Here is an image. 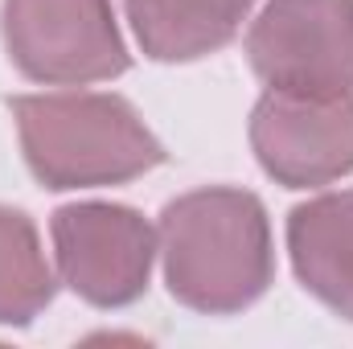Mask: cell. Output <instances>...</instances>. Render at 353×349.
I'll list each match as a JSON object with an SVG mask.
<instances>
[{
  "instance_id": "6da1fadb",
  "label": "cell",
  "mask_w": 353,
  "mask_h": 349,
  "mask_svg": "<svg viewBox=\"0 0 353 349\" xmlns=\"http://www.w3.org/2000/svg\"><path fill=\"white\" fill-rule=\"evenodd\" d=\"M165 279L197 312H239L271 283V230L255 193L197 189L161 214Z\"/></svg>"
},
{
  "instance_id": "277c9868",
  "label": "cell",
  "mask_w": 353,
  "mask_h": 349,
  "mask_svg": "<svg viewBox=\"0 0 353 349\" xmlns=\"http://www.w3.org/2000/svg\"><path fill=\"white\" fill-rule=\"evenodd\" d=\"M4 46L37 83H99L128 70L111 0H4Z\"/></svg>"
},
{
  "instance_id": "8992f818",
  "label": "cell",
  "mask_w": 353,
  "mask_h": 349,
  "mask_svg": "<svg viewBox=\"0 0 353 349\" xmlns=\"http://www.w3.org/2000/svg\"><path fill=\"white\" fill-rule=\"evenodd\" d=\"M251 144L288 189L337 181L353 169V99L271 90L255 107Z\"/></svg>"
},
{
  "instance_id": "9c48e42d",
  "label": "cell",
  "mask_w": 353,
  "mask_h": 349,
  "mask_svg": "<svg viewBox=\"0 0 353 349\" xmlns=\"http://www.w3.org/2000/svg\"><path fill=\"white\" fill-rule=\"evenodd\" d=\"M54 300V271L21 210H0V325H25Z\"/></svg>"
},
{
  "instance_id": "ba28073f",
  "label": "cell",
  "mask_w": 353,
  "mask_h": 349,
  "mask_svg": "<svg viewBox=\"0 0 353 349\" xmlns=\"http://www.w3.org/2000/svg\"><path fill=\"white\" fill-rule=\"evenodd\" d=\"M128 21L157 62H193L230 46L255 0H123Z\"/></svg>"
},
{
  "instance_id": "5b68a950",
  "label": "cell",
  "mask_w": 353,
  "mask_h": 349,
  "mask_svg": "<svg viewBox=\"0 0 353 349\" xmlns=\"http://www.w3.org/2000/svg\"><path fill=\"white\" fill-rule=\"evenodd\" d=\"M62 279L99 308L132 304L148 288L157 230L123 206H66L54 214Z\"/></svg>"
},
{
  "instance_id": "3957f363",
  "label": "cell",
  "mask_w": 353,
  "mask_h": 349,
  "mask_svg": "<svg viewBox=\"0 0 353 349\" xmlns=\"http://www.w3.org/2000/svg\"><path fill=\"white\" fill-rule=\"evenodd\" d=\"M247 54L271 90L353 99V0H267Z\"/></svg>"
},
{
  "instance_id": "52a82bcc",
  "label": "cell",
  "mask_w": 353,
  "mask_h": 349,
  "mask_svg": "<svg viewBox=\"0 0 353 349\" xmlns=\"http://www.w3.org/2000/svg\"><path fill=\"white\" fill-rule=\"evenodd\" d=\"M292 263L312 296L353 321V193H325L288 222Z\"/></svg>"
},
{
  "instance_id": "7a4b0ae2",
  "label": "cell",
  "mask_w": 353,
  "mask_h": 349,
  "mask_svg": "<svg viewBox=\"0 0 353 349\" xmlns=\"http://www.w3.org/2000/svg\"><path fill=\"white\" fill-rule=\"evenodd\" d=\"M25 161L50 189L115 185L165 161L161 140L115 94L12 99Z\"/></svg>"
}]
</instances>
